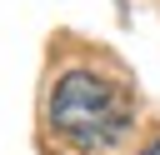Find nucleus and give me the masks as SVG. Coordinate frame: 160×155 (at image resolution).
<instances>
[{
    "mask_svg": "<svg viewBox=\"0 0 160 155\" xmlns=\"http://www.w3.org/2000/svg\"><path fill=\"white\" fill-rule=\"evenodd\" d=\"M140 155H160V140H150V145H145V150H140Z\"/></svg>",
    "mask_w": 160,
    "mask_h": 155,
    "instance_id": "f03ea898",
    "label": "nucleus"
},
{
    "mask_svg": "<svg viewBox=\"0 0 160 155\" xmlns=\"http://www.w3.org/2000/svg\"><path fill=\"white\" fill-rule=\"evenodd\" d=\"M135 125V100L125 85L95 75V70H70L50 90V130L70 150H110L130 135Z\"/></svg>",
    "mask_w": 160,
    "mask_h": 155,
    "instance_id": "f257e3e1",
    "label": "nucleus"
}]
</instances>
